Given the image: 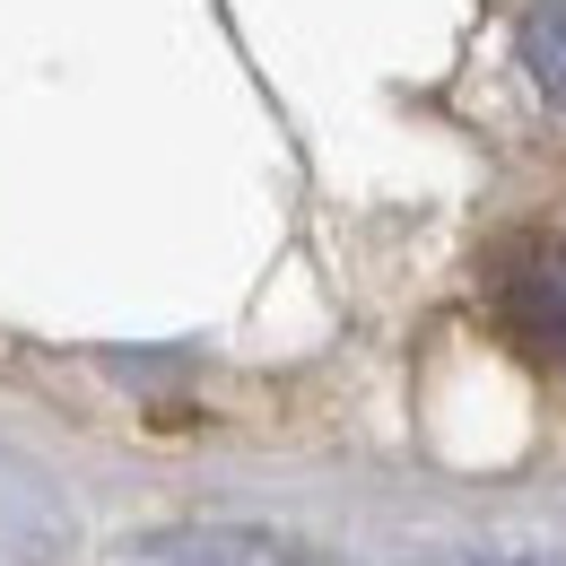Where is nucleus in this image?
I'll list each match as a JSON object with an SVG mask.
<instances>
[{
    "label": "nucleus",
    "instance_id": "nucleus-1",
    "mask_svg": "<svg viewBox=\"0 0 566 566\" xmlns=\"http://www.w3.org/2000/svg\"><path fill=\"white\" fill-rule=\"evenodd\" d=\"M105 566H314V558L262 523H157V532H132Z\"/></svg>",
    "mask_w": 566,
    "mask_h": 566
},
{
    "label": "nucleus",
    "instance_id": "nucleus-2",
    "mask_svg": "<svg viewBox=\"0 0 566 566\" xmlns=\"http://www.w3.org/2000/svg\"><path fill=\"white\" fill-rule=\"evenodd\" d=\"M514 314H523V332H532V340L566 349V244H549V253L514 280Z\"/></svg>",
    "mask_w": 566,
    "mask_h": 566
},
{
    "label": "nucleus",
    "instance_id": "nucleus-3",
    "mask_svg": "<svg viewBox=\"0 0 566 566\" xmlns=\"http://www.w3.org/2000/svg\"><path fill=\"white\" fill-rule=\"evenodd\" d=\"M514 44H523V71L541 78V96L566 105V0H532L523 27H514Z\"/></svg>",
    "mask_w": 566,
    "mask_h": 566
}]
</instances>
